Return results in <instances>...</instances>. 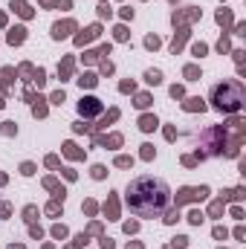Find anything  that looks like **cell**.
<instances>
[{
	"label": "cell",
	"instance_id": "cell-1",
	"mask_svg": "<svg viewBox=\"0 0 246 249\" xmlns=\"http://www.w3.org/2000/svg\"><path fill=\"white\" fill-rule=\"evenodd\" d=\"M127 203H130V209L139 212L142 217L157 214V212H162L165 203H168V188L162 186L159 180H154V177H139L133 186L127 188Z\"/></svg>",
	"mask_w": 246,
	"mask_h": 249
}]
</instances>
